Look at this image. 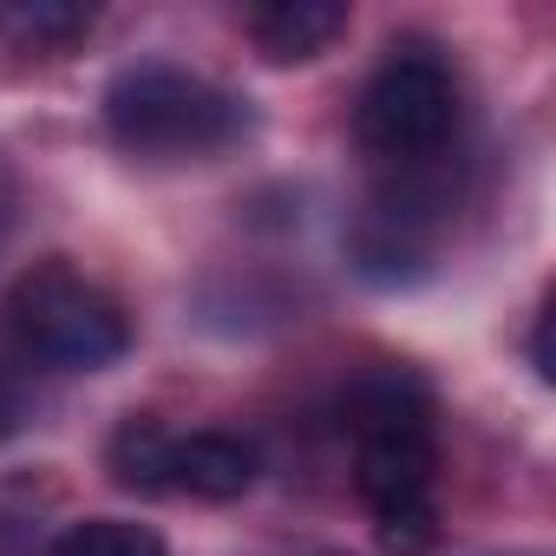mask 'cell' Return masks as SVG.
Here are the masks:
<instances>
[{"label": "cell", "mask_w": 556, "mask_h": 556, "mask_svg": "<svg viewBox=\"0 0 556 556\" xmlns=\"http://www.w3.org/2000/svg\"><path fill=\"white\" fill-rule=\"evenodd\" d=\"M8 328L21 341V354L60 367V374H99L112 367L125 348H131V328H125V308L86 282L73 262H34L14 295H8Z\"/></svg>", "instance_id": "obj_3"}, {"label": "cell", "mask_w": 556, "mask_h": 556, "mask_svg": "<svg viewBox=\"0 0 556 556\" xmlns=\"http://www.w3.org/2000/svg\"><path fill=\"white\" fill-rule=\"evenodd\" d=\"M92 21L99 14L79 8V0H8V8H0V34L27 53H60L73 40H86Z\"/></svg>", "instance_id": "obj_7"}, {"label": "cell", "mask_w": 556, "mask_h": 556, "mask_svg": "<svg viewBox=\"0 0 556 556\" xmlns=\"http://www.w3.org/2000/svg\"><path fill=\"white\" fill-rule=\"evenodd\" d=\"M341 27H348L341 0H275V8H255L249 14V40L275 66H302V60L328 53Z\"/></svg>", "instance_id": "obj_6"}, {"label": "cell", "mask_w": 556, "mask_h": 556, "mask_svg": "<svg viewBox=\"0 0 556 556\" xmlns=\"http://www.w3.org/2000/svg\"><path fill=\"white\" fill-rule=\"evenodd\" d=\"M105 131L118 151L151 164H197L249 138V105L203 73L144 60L105 86Z\"/></svg>", "instance_id": "obj_2"}, {"label": "cell", "mask_w": 556, "mask_h": 556, "mask_svg": "<svg viewBox=\"0 0 556 556\" xmlns=\"http://www.w3.org/2000/svg\"><path fill=\"white\" fill-rule=\"evenodd\" d=\"M21 413H27V406H21V387H14V374H8V367H0V439L21 426Z\"/></svg>", "instance_id": "obj_10"}, {"label": "cell", "mask_w": 556, "mask_h": 556, "mask_svg": "<svg viewBox=\"0 0 556 556\" xmlns=\"http://www.w3.org/2000/svg\"><path fill=\"white\" fill-rule=\"evenodd\" d=\"M53 556H170V549H164V536L144 530V523H125V517H86V523H73V530L53 543Z\"/></svg>", "instance_id": "obj_9"}, {"label": "cell", "mask_w": 556, "mask_h": 556, "mask_svg": "<svg viewBox=\"0 0 556 556\" xmlns=\"http://www.w3.org/2000/svg\"><path fill=\"white\" fill-rule=\"evenodd\" d=\"M8 223H14V184L0 177V236H8Z\"/></svg>", "instance_id": "obj_11"}, {"label": "cell", "mask_w": 556, "mask_h": 556, "mask_svg": "<svg viewBox=\"0 0 556 556\" xmlns=\"http://www.w3.org/2000/svg\"><path fill=\"white\" fill-rule=\"evenodd\" d=\"M164 445H170V432L157 419H125L105 445V465L125 491H164Z\"/></svg>", "instance_id": "obj_8"}, {"label": "cell", "mask_w": 556, "mask_h": 556, "mask_svg": "<svg viewBox=\"0 0 556 556\" xmlns=\"http://www.w3.org/2000/svg\"><path fill=\"white\" fill-rule=\"evenodd\" d=\"M452 125H458V86H452V73H445L432 53H393V60L367 79L361 118H354L361 144H367L374 157L400 164V170L439 157L445 138H452Z\"/></svg>", "instance_id": "obj_4"}, {"label": "cell", "mask_w": 556, "mask_h": 556, "mask_svg": "<svg viewBox=\"0 0 556 556\" xmlns=\"http://www.w3.org/2000/svg\"><path fill=\"white\" fill-rule=\"evenodd\" d=\"M255 484V445L236 432H170L164 445V491L190 497H242Z\"/></svg>", "instance_id": "obj_5"}, {"label": "cell", "mask_w": 556, "mask_h": 556, "mask_svg": "<svg viewBox=\"0 0 556 556\" xmlns=\"http://www.w3.org/2000/svg\"><path fill=\"white\" fill-rule=\"evenodd\" d=\"M348 432H354V484L380 523V543L400 556H426L439 543V504H432V400L413 374H367L348 393Z\"/></svg>", "instance_id": "obj_1"}]
</instances>
